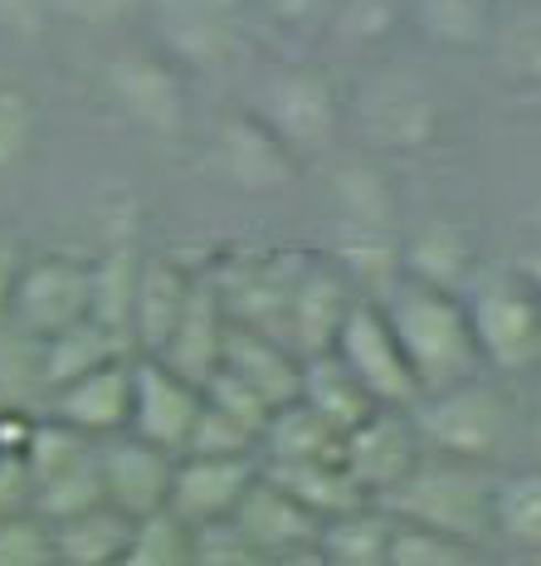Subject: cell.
Returning a JSON list of instances; mask_svg holds the SVG:
<instances>
[{"label": "cell", "mask_w": 541, "mask_h": 566, "mask_svg": "<svg viewBox=\"0 0 541 566\" xmlns=\"http://www.w3.org/2000/svg\"><path fill=\"white\" fill-rule=\"evenodd\" d=\"M381 308L391 317L400 347H405L410 371L420 376V396L464 381L484 361L474 342V323H468V303H458V293L444 283L400 274L385 289Z\"/></svg>", "instance_id": "6da1fadb"}, {"label": "cell", "mask_w": 541, "mask_h": 566, "mask_svg": "<svg viewBox=\"0 0 541 566\" xmlns=\"http://www.w3.org/2000/svg\"><path fill=\"white\" fill-rule=\"evenodd\" d=\"M385 513L410 517V523H429L439 533H454L468 542L484 533V527H492V489L468 459L434 454V459H420L385 493Z\"/></svg>", "instance_id": "7a4b0ae2"}, {"label": "cell", "mask_w": 541, "mask_h": 566, "mask_svg": "<svg viewBox=\"0 0 541 566\" xmlns=\"http://www.w3.org/2000/svg\"><path fill=\"white\" fill-rule=\"evenodd\" d=\"M84 317H93V264H78L68 254H50V259H34V264H20L10 274L6 308H0V323L10 333L44 342V337L68 333Z\"/></svg>", "instance_id": "3957f363"}, {"label": "cell", "mask_w": 541, "mask_h": 566, "mask_svg": "<svg viewBox=\"0 0 541 566\" xmlns=\"http://www.w3.org/2000/svg\"><path fill=\"white\" fill-rule=\"evenodd\" d=\"M415 430H420V444H429L434 454H454V459H484L502 444L508 434V410L492 386L464 381L454 386H439V391H425L415 400Z\"/></svg>", "instance_id": "277c9868"}, {"label": "cell", "mask_w": 541, "mask_h": 566, "mask_svg": "<svg viewBox=\"0 0 541 566\" xmlns=\"http://www.w3.org/2000/svg\"><path fill=\"white\" fill-rule=\"evenodd\" d=\"M332 352L347 361V371L371 391L375 406L410 410L420 400V376L410 371L405 347H400V337H395L391 317H385V308H381V298L357 293V303H351V313H347L342 333H337V342H332Z\"/></svg>", "instance_id": "5b68a950"}, {"label": "cell", "mask_w": 541, "mask_h": 566, "mask_svg": "<svg viewBox=\"0 0 541 566\" xmlns=\"http://www.w3.org/2000/svg\"><path fill=\"white\" fill-rule=\"evenodd\" d=\"M478 357L498 371H532L541 361V298L532 283H484L468 298Z\"/></svg>", "instance_id": "8992f818"}, {"label": "cell", "mask_w": 541, "mask_h": 566, "mask_svg": "<svg viewBox=\"0 0 541 566\" xmlns=\"http://www.w3.org/2000/svg\"><path fill=\"white\" fill-rule=\"evenodd\" d=\"M195 416H200V386L185 381L181 371L167 367L161 357H151V352H132V410H127V430L171 454H185Z\"/></svg>", "instance_id": "52a82bcc"}, {"label": "cell", "mask_w": 541, "mask_h": 566, "mask_svg": "<svg viewBox=\"0 0 541 566\" xmlns=\"http://www.w3.org/2000/svg\"><path fill=\"white\" fill-rule=\"evenodd\" d=\"M342 464L367 499H385L420 464L415 420H405V410L395 406H375L367 420L342 434Z\"/></svg>", "instance_id": "ba28073f"}, {"label": "cell", "mask_w": 541, "mask_h": 566, "mask_svg": "<svg viewBox=\"0 0 541 566\" xmlns=\"http://www.w3.org/2000/svg\"><path fill=\"white\" fill-rule=\"evenodd\" d=\"M98 469H103V493H108V503L123 509L127 517H147L171 503L176 454L142 440V434L117 430L108 440H98Z\"/></svg>", "instance_id": "9c48e42d"}, {"label": "cell", "mask_w": 541, "mask_h": 566, "mask_svg": "<svg viewBox=\"0 0 541 566\" xmlns=\"http://www.w3.org/2000/svg\"><path fill=\"white\" fill-rule=\"evenodd\" d=\"M240 523V533L254 542V552L264 562L274 557H298V552H312L317 557V537H322V517H317L308 503H298L284 483H274L258 469L254 483L244 489L240 509L230 513Z\"/></svg>", "instance_id": "30bf717a"}, {"label": "cell", "mask_w": 541, "mask_h": 566, "mask_svg": "<svg viewBox=\"0 0 541 566\" xmlns=\"http://www.w3.org/2000/svg\"><path fill=\"white\" fill-rule=\"evenodd\" d=\"M127 410H132V352L50 391V416L74 424L88 440H108V434L127 430Z\"/></svg>", "instance_id": "8fae6325"}, {"label": "cell", "mask_w": 541, "mask_h": 566, "mask_svg": "<svg viewBox=\"0 0 541 566\" xmlns=\"http://www.w3.org/2000/svg\"><path fill=\"white\" fill-rule=\"evenodd\" d=\"M258 464L254 454H176L171 474V503L185 523H215L240 509L244 489L254 483Z\"/></svg>", "instance_id": "7c38bea8"}, {"label": "cell", "mask_w": 541, "mask_h": 566, "mask_svg": "<svg viewBox=\"0 0 541 566\" xmlns=\"http://www.w3.org/2000/svg\"><path fill=\"white\" fill-rule=\"evenodd\" d=\"M220 367L230 376H240L244 386H254L274 410L288 406V400H298L303 361H293L284 342H274V333H264V327H254V323L230 317L225 347H220Z\"/></svg>", "instance_id": "4fadbf2b"}, {"label": "cell", "mask_w": 541, "mask_h": 566, "mask_svg": "<svg viewBox=\"0 0 541 566\" xmlns=\"http://www.w3.org/2000/svg\"><path fill=\"white\" fill-rule=\"evenodd\" d=\"M351 303H357L351 279L342 274V269H332V264H317V269H308V274L293 283L284 323H288V333L298 337L303 357H312V352H332V342H337V333H342Z\"/></svg>", "instance_id": "5bb4252c"}, {"label": "cell", "mask_w": 541, "mask_h": 566, "mask_svg": "<svg viewBox=\"0 0 541 566\" xmlns=\"http://www.w3.org/2000/svg\"><path fill=\"white\" fill-rule=\"evenodd\" d=\"M225 327H230V308L225 298H220L210 283L195 279L191 298H185L181 317H176L171 337L161 342V352H151V357H161L167 367H176L185 376V381H205L210 371L220 367V347H225Z\"/></svg>", "instance_id": "9a60e30c"}, {"label": "cell", "mask_w": 541, "mask_h": 566, "mask_svg": "<svg viewBox=\"0 0 541 566\" xmlns=\"http://www.w3.org/2000/svg\"><path fill=\"white\" fill-rule=\"evenodd\" d=\"M191 289H195V279L185 274V269H176L171 259H161V254L142 259L137 298H132V347L137 352H161V342L171 337Z\"/></svg>", "instance_id": "2e32d148"}, {"label": "cell", "mask_w": 541, "mask_h": 566, "mask_svg": "<svg viewBox=\"0 0 541 566\" xmlns=\"http://www.w3.org/2000/svg\"><path fill=\"white\" fill-rule=\"evenodd\" d=\"M288 147H327L337 133V98L317 74H284L274 84V117H268Z\"/></svg>", "instance_id": "e0dca14e"}, {"label": "cell", "mask_w": 541, "mask_h": 566, "mask_svg": "<svg viewBox=\"0 0 541 566\" xmlns=\"http://www.w3.org/2000/svg\"><path fill=\"white\" fill-rule=\"evenodd\" d=\"M274 483H284L298 503H308L317 517H337L357 503H371L367 493L357 489V479L347 474L342 454H327V459H268L264 469Z\"/></svg>", "instance_id": "ac0fdd59"}, {"label": "cell", "mask_w": 541, "mask_h": 566, "mask_svg": "<svg viewBox=\"0 0 541 566\" xmlns=\"http://www.w3.org/2000/svg\"><path fill=\"white\" fill-rule=\"evenodd\" d=\"M127 352H132V342L123 333L103 327L98 317H84V323H74L68 333L40 342V386L54 391V386L74 381V376L103 367V361H113V357H127Z\"/></svg>", "instance_id": "d6986e66"}, {"label": "cell", "mask_w": 541, "mask_h": 566, "mask_svg": "<svg viewBox=\"0 0 541 566\" xmlns=\"http://www.w3.org/2000/svg\"><path fill=\"white\" fill-rule=\"evenodd\" d=\"M298 400H308L317 416H322L327 424H337L342 434L351 430V424H361V420H367L371 410H375L371 391L347 371V361L337 357V352H312V357H303Z\"/></svg>", "instance_id": "ffe728a7"}, {"label": "cell", "mask_w": 541, "mask_h": 566, "mask_svg": "<svg viewBox=\"0 0 541 566\" xmlns=\"http://www.w3.org/2000/svg\"><path fill=\"white\" fill-rule=\"evenodd\" d=\"M127 537H132V517L113 503H93V509L54 523V552L59 566H108L123 562Z\"/></svg>", "instance_id": "44dd1931"}, {"label": "cell", "mask_w": 541, "mask_h": 566, "mask_svg": "<svg viewBox=\"0 0 541 566\" xmlns=\"http://www.w3.org/2000/svg\"><path fill=\"white\" fill-rule=\"evenodd\" d=\"M391 527L395 517L375 503H357V509L322 517V537H317V562L332 566H385L391 552Z\"/></svg>", "instance_id": "7402d4cb"}, {"label": "cell", "mask_w": 541, "mask_h": 566, "mask_svg": "<svg viewBox=\"0 0 541 566\" xmlns=\"http://www.w3.org/2000/svg\"><path fill=\"white\" fill-rule=\"evenodd\" d=\"M220 157H225V171L240 186H254V191H268V186H284L293 176L288 161V142L274 133L268 123H240L225 127V142H220Z\"/></svg>", "instance_id": "603a6c76"}, {"label": "cell", "mask_w": 541, "mask_h": 566, "mask_svg": "<svg viewBox=\"0 0 541 566\" xmlns=\"http://www.w3.org/2000/svg\"><path fill=\"white\" fill-rule=\"evenodd\" d=\"M93 503H108V493H103V469H98V440H93L84 454L68 459V464L30 479V509H40L50 523H64V517L84 513Z\"/></svg>", "instance_id": "cb8c5ba5"}, {"label": "cell", "mask_w": 541, "mask_h": 566, "mask_svg": "<svg viewBox=\"0 0 541 566\" xmlns=\"http://www.w3.org/2000/svg\"><path fill=\"white\" fill-rule=\"evenodd\" d=\"M123 566H195V527L176 509L132 517Z\"/></svg>", "instance_id": "d4e9b609"}, {"label": "cell", "mask_w": 541, "mask_h": 566, "mask_svg": "<svg viewBox=\"0 0 541 566\" xmlns=\"http://www.w3.org/2000/svg\"><path fill=\"white\" fill-rule=\"evenodd\" d=\"M137 274H142V259L132 244H117L93 264V317L113 333H123L132 342V298H137ZM137 352V347H132Z\"/></svg>", "instance_id": "484cf974"}, {"label": "cell", "mask_w": 541, "mask_h": 566, "mask_svg": "<svg viewBox=\"0 0 541 566\" xmlns=\"http://www.w3.org/2000/svg\"><path fill=\"white\" fill-rule=\"evenodd\" d=\"M492 527L522 552H541V469L508 474L492 489Z\"/></svg>", "instance_id": "4316f807"}, {"label": "cell", "mask_w": 541, "mask_h": 566, "mask_svg": "<svg viewBox=\"0 0 541 566\" xmlns=\"http://www.w3.org/2000/svg\"><path fill=\"white\" fill-rule=\"evenodd\" d=\"M0 566H59L54 523L40 509L20 503L0 513Z\"/></svg>", "instance_id": "83f0119b"}, {"label": "cell", "mask_w": 541, "mask_h": 566, "mask_svg": "<svg viewBox=\"0 0 541 566\" xmlns=\"http://www.w3.org/2000/svg\"><path fill=\"white\" fill-rule=\"evenodd\" d=\"M474 557L464 537L439 533L429 523H410V517H395L391 527V552H385V566H458Z\"/></svg>", "instance_id": "f1b7e54d"}, {"label": "cell", "mask_w": 541, "mask_h": 566, "mask_svg": "<svg viewBox=\"0 0 541 566\" xmlns=\"http://www.w3.org/2000/svg\"><path fill=\"white\" fill-rule=\"evenodd\" d=\"M258 450H264V434H258L254 424L234 420L230 410L210 406V400L200 396V416H195L185 454H258Z\"/></svg>", "instance_id": "f546056e"}, {"label": "cell", "mask_w": 541, "mask_h": 566, "mask_svg": "<svg viewBox=\"0 0 541 566\" xmlns=\"http://www.w3.org/2000/svg\"><path fill=\"white\" fill-rule=\"evenodd\" d=\"M34 127H40V113H34L30 93L0 84V171L15 167V161L30 151Z\"/></svg>", "instance_id": "4dcf8cb0"}, {"label": "cell", "mask_w": 541, "mask_h": 566, "mask_svg": "<svg viewBox=\"0 0 541 566\" xmlns=\"http://www.w3.org/2000/svg\"><path fill=\"white\" fill-rule=\"evenodd\" d=\"M264 562L254 542L240 533L234 517H215V523H195V566H254Z\"/></svg>", "instance_id": "1f68e13d"}, {"label": "cell", "mask_w": 541, "mask_h": 566, "mask_svg": "<svg viewBox=\"0 0 541 566\" xmlns=\"http://www.w3.org/2000/svg\"><path fill=\"white\" fill-rule=\"evenodd\" d=\"M464 259H468V240H464V234H458V230H434L429 240L410 254V274L454 289L458 274H464Z\"/></svg>", "instance_id": "d6a6232c"}, {"label": "cell", "mask_w": 541, "mask_h": 566, "mask_svg": "<svg viewBox=\"0 0 541 566\" xmlns=\"http://www.w3.org/2000/svg\"><path fill=\"white\" fill-rule=\"evenodd\" d=\"M484 0H429V34H439V40L449 44H468L484 34Z\"/></svg>", "instance_id": "836d02e7"}, {"label": "cell", "mask_w": 541, "mask_h": 566, "mask_svg": "<svg viewBox=\"0 0 541 566\" xmlns=\"http://www.w3.org/2000/svg\"><path fill=\"white\" fill-rule=\"evenodd\" d=\"M502 69H512V74H522V78H541V20H522V25L508 30Z\"/></svg>", "instance_id": "e575fe53"}, {"label": "cell", "mask_w": 541, "mask_h": 566, "mask_svg": "<svg viewBox=\"0 0 541 566\" xmlns=\"http://www.w3.org/2000/svg\"><path fill=\"white\" fill-rule=\"evenodd\" d=\"M264 10H274L278 20H303L312 10V0H258Z\"/></svg>", "instance_id": "d590c367"}, {"label": "cell", "mask_w": 541, "mask_h": 566, "mask_svg": "<svg viewBox=\"0 0 541 566\" xmlns=\"http://www.w3.org/2000/svg\"><path fill=\"white\" fill-rule=\"evenodd\" d=\"M522 279L532 283V293L541 298V254H532V259H527V264H522Z\"/></svg>", "instance_id": "8d00e7d4"}, {"label": "cell", "mask_w": 541, "mask_h": 566, "mask_svg": "<svg viewBox=\"0 0 541 566\" xmlns=\"http://www.w3.org/2000/svg\"><path fill=\"white\" fill-rule=\"evenodd\" d=\"M498 6H537V0H498Z\"/></svg>", "instance_id": "74e56055"}, {"label": "cell", "mask_w": 541, "mask_h": 566, "mask_svg": "<svg viewBox=\"0 0 541 566\" xmlns=\"http://www.w3.org/2000/svg\"><path fill=\"white\" fill-rule=\"evenodd\" d=\"M537 420H541V400H537Z\"/></svg>", "instance_id": "f35d334b"}]
</instances>
